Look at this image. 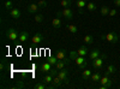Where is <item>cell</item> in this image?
<instances>
[{
	"label": "cell",
	"instance_id": "6da1fadb",
	"mask_svg": "<svg viewBox=\"0 0 120 89\" xmlns=\"http://www.w3.org/2000/svg\"><path fill=\"white\" fill-rule=\"evenodd\" d=\"M101 39H102V40H106V41L109 42V43H113V45L119 41V36H118V34L114 33V31H109V33H107L106 35H101Z\"/></svg>",
	"mask_w": 120,
	"mask_h": 89
},
{
	"label": "cell",
	"instance_id": "7a4b0ae2",
	"mask_svg": "<svg viewBox=\"0 0 120 89\" xmlns=\"http://www.w3.org/2000/svg\"><path fill=\"white\" fill-rule=\"evenodd\" d=\"M106 59H107V54L102 53V54L100 55L98 58H96V59H94V60H93V63H91L93 67H94V69H96V70H100V69L102 67L103 62L106 60Z\"/></svg>",
	"mask_w": 120,
	"mask_h": 89
},
{
	"label": "cell",
	"instance_id": "3957f363",
	"mask_svg": "<svg viewBox=\"0 0 120 89\" xmlns=\"http://www.w3.org/2000/svg\"><path fill=\"white\" fill-rule=\"evenodd\" d=\"M6 36H7V39L10 41H17L18 37H19V34L17 33V30L15 28H10V29H7Z\"/></svg>",
	"mask_w": 120,
	"mask_h": 89
},
{
	"label": "cell",
	"instance_id": "277c9868",
	"mask_svg": "<svg viewBox=\"0 0 120 89\" xmlns=\"http://www.w3.org/2000/svg\"><path fill=\"white\" fill-rule=\"evenodd\" d=\"M58 76L60 77V80L63 81V83H65V84H67L68 83V71L67 70H59L58 71Z\"/></svg>",
	"mask_w": 120,
	"mask_h": 89
},
{
	"label": "cell",
	"instance_id": "5b68a950",
	"mask_svg": "<svg viewBox=\"0 0 120 89\" xmlns=\"http://www.w3.org/2000/svg\"><path fill=\"white\" fill-rule=\"evenodd\" d=\"M43 40H45L43 34H42V33H36V34L33 36V39H31V42H33L34 45H38V43H41Z\"/></svg>",
	"mask_w": 120,
	"mask_h": 89
},
{
	"label": "cell",
	"instance_id": "8992f818",
	"mask_svg": "<svg viewBox=\"0 0 120 89\" xmlns=\"http://www.w3.org/2000/svg\"><path fill=\"white\" fill-rule=\"evenodd\" d=\"M53 69V65L51 64V63H43L42 65H41V67H40V70H41V72H43V74H49V71H51Z\"/></svg>",
	"mask_w": 120,
	"mask_h": 89
},
{
	"label": "cell",
	"instance_id": "52a82bcc",
	"mask_svg": "<svg viewBox=\"0 0 120 89\" xmlns=\"http://www.w3.org/2000/svg\"><path fill=\"white\" fill-rule=\"evenodd\" d=\"M61 12H63V17L66 18V19H72V18H73V11H72L70 7L64 8Z\"/></svg>",
	"mask_w": 120,
	"mask_h": 89
},
{
	"label": "cell",
	"instance_id": "ba28073f",
	"mask_svg": "<svg viewBox=\"0 0 120 89\" xmlns=\"http://www.w3.org/2000/svg\"><path fill=\"white\" fill-rule=\"evenodd\" d=\"M55 57L58 58V60H66V51L65 49H58L55 52Z\"/></svg>",
	"mask_w": 120,
	"mask_h": 89
},
{
	"label": "cell",
	"instance_id": "9c48e42d",
	"mask_svg": "<svg viewBox=\"0 0 120 89\" xmlns=\"http://www.w3.org/2000/svg\"><path fill=\"white\" fill-rule=\"evenodd\" d=\"M61 84H63V81L60 80V77L56 75V76H54V77H53V81H52V85H51V88H58V87H61Z\"/></svg>",
	"mask_w": 120,
	"mask_h": 89
},
{
	"label": "cell",
	"instance_id": "30bf717a",
	"mask_svg": "<svg viewBox=\"0 0 120 89\" xmlns=\"http://www.w3.org/2000/svg\"><path fill=\"white\" fill-rule=\"evenodd\" d=\"M101 54H102V53L100 52V49H98V48H96V49H93V51L89 53V58L91 59V60H94V59L98 58V57L101 55Z\"/></svg>",
	"mask_w": 120,
	"mask_h": 89
},
{
	"label": "cell",
	"instance_id": "8fae6325",
	"mask_svg": "<svg viewBox=\"0 0 120 89\" xmlns=\"http://www.w3.org/2000/svg\"><path fill=\"white\" fill-rule=\"evenodd\" d=\"M28 37H29V33L28 31H21V33H19L18 41L21 42V43H23V42H25L28 40Z\"/></svg>",
	"mask_w": 120,
	"mask_h": 89
},
{
	"label": "cell",
	"instance_id": "7c38bea8",
	"mask_svg": "<svg viewBox=\"0 0 120 89\" xmlns=\"http://www.w3.org/2000/svg\"><path fill=\"white\" fill-rule=\"evenodd\" d=\"M52 25H53V28H55V29H58V28H60L63 25V21H61V18H59V17H55L53 21H52Z\"/></svg>",
	"mask_w": 120,
	"mask_h": 89
},
{
	"label": "cell",
	"instance_id": "4fadbf2b",
	"mask_svg": "<svg viewBox=\"0 0 120 89\" xmlns=\"http://www.w3.org/2000/svg\"><path fill=\"white\" fill-rule=\"evenodd\" d=\"M38 8H40L38 4H30L28 7V12L29 13H36L38 11Z\"/></svg>",
	"mask_w": 120,
	"mask_h": 89
},
{
	"label": "cell",
	"instance_id": "5bb4252c",
	"mask_svg": "<svg viewBox=\"0 0 120 89\" xmlns=\"http://www.w3.org/2000/svg\"><path fill=\"white\" fill-rule=\"evenodd\" d=\"M10 16L15 19H18V18H21V11H19L18 8H12L11 11H10Z\"/></svg>",
	"mask_w": 120,
	"mask_h": 89
},
{
	"label": "cell",
	"instance_id": "9a60e30c",
	"mask_svg": "<svg viewBox=\"0 0 120 89\" xmlns=\"http://www.w3.org/2000/svg\"><path fill=\"white\" fill-rule=\"evenodd\" d=\"M68 64V59H66V60H58L56 65H55V69L56 70H61V69L65 67V65Z\"/></svg>",
	"mask_w": 120,
	"mask_h": 89
},
{
	"label": "cell",
	"instance_id": "2e32d148",
	"mask_svg": "<svg viewBox=\"0 0 120 89\" xmlns=\"http://www.w3.org/2000/svg\"><path fill=\"white\" fill-rule=\"evenodd\" d=\"M91 70H89V69H84V71L82 72V78L84 81H86V80H89L90 77H91Z\"/></svg>",
	"mask_w": 120,
	"mask_h": 89
},
{
	"label": "cell",
	"instance_id": "e0dca14e",
	"mask_svg": "<svg viewBox=\"0 0 120 89\" xmlns=\"http://www.w3.org/2000/svg\"><path fill=\"white\" fill-rule=\"evenodd\" d=\"M77 53H78V55H82V57H85L86 54H88V48L85 47V46H81L78 48V51H77Z\"/></svg>",
	"mask_w": 120,
	"mask_h": 89
},
{
	"label": "cell",
	"instance_id": "ac0fdd59",
	"mask_svg": "<svg viewBox=\"0 0 120 89\" xmlns=\"http://www.w3.org/2000/svg\"><path fill=\"white\" fill-rule=\"evenodd\" d=\"M66 29L68 30V33H71V34H76L78 31V28L75 24H67L66 25Z\"/></svg>",
	"mask_w": 120,
	"mask_h": 89
},
{
	"label": "cell",
	"instance_id": "d6986e66",
	"mask_svg": "<svg viewBox=\"0 0 120 89\" xmlns=\"http://www.w3.org/2000/svg\"><path fill=\"white\" fill-rule=\"evenodd\" d=\"M101 74L100 72H95V74H93L91 75V81L95 83V82H100V80H101Z\"/></svg>",
	"mask_w": 120,
	"mask_h": 89
},
{
	"label": "cell",
	"instance_id": "ffe728a7",
	"mask_svg": "<svg viewBox=\"0 0 120 89\" xmlns=\"http://www.w3.org/2000/svg\"><path fill=\"white\" fill-rule=\"evenodd\" d=\"M53 77H54V76H52L51 74H48V75H46V76L42 78V82H43V83H46V84H47V83H52Z\"/></svg>",
	"mask_w": 120,
	"mask_h": 89
},
{
	"label": "cell",
	"instance_id": "44dd1931",
	"mask_svg": "<svg viewBox=\"0 0 120 89\" xmlns=\"http://www.w3.org/2000/svg\"><path fill=\"white\" fill-rule=\"evenodd\" d=\"M86 8H88L89 12H94L95 10L97 8V6H96L95 3H88V4H86Z\"/></svg>",
	"mask_w": 120,
	"mask_h": 89
},
{
	"label": "cell",
	"instance_id": "7402d4cb",
	"mask_svg": "<svg viewBox=\"0 0 120 89\" xmlns=\"http://www.w3.org/2000/svg\"><path fill=\"white\" fill-rule=\"evenodd\" d=\"M75 63H76L77 65H81V64H84V63H86V60L84 59V57H82V55H78V57L75 59Z\"/></svg>",
	"mask_w": 120,
	"mask_h": 89
},
{
	"label": "cell",
	"instance_id": "603a6c76",
	"mask_svg": "<svg viewBox=\"0 0 120 89\" xmlns=\"http://www.w3.org/2000/svg\"><path fill=\"white\" fill-rule=\"evenodd\" d=\"M86 0H77V3H76V5H77V7L78 8H84L85 6H86Z\"/></svg>",
	"mask_w": 120,
	"mask_h": 89
},
{
	"label": "cell",
	"instance_id": "cb8c5ba5",
	"mask_svg": "<svg viewBox=\"0 0 120 89\" xmlns=\"http://www.w3.org/2000/svg\"><path fill=\"white\" fill-rule=\"evenodd\" d=\"M112 80L109 78V76H106V75H103L102 77H101V80H100V83L101 84H107V83H109Z\"/></svg>",
	"mask_w": 120,
	"mask_h": 89
},
{
	"label": "cell",
	"instance_id": "d4e9b609",
	"mask_svg": "<svg viewBox=\"0 0 120 89\" xmlns=\"http://www.w3.org/2000/svg\"><path fill=\"white\" fill-rule=\"evenodd\" d=\"M107 71L109 72V75H113V74H115V71H116V67H115L113 64H109V65L107 66Z\"/></svg>",
	"mask_w": 120,
	"mask_h": 89
},
{
	"label": "cell",
	"instance_id": "484cf974",
	"mask_svg": "<svg viewBox=\"0 0 120 89\" xmlns=\"http://www.w3.org/2000/svg\"><path fill=\"white\" fill-rule=\"evenodd\" d=\"M84 42H85L86 45L93 43V42H94V37H93L91 35H85V36H84Z\"/></svg>",
	"mask_w": 120,
	"mask_h": 89
},
{
	"label": "cell",
	"instance_id": "4316f807",
	"mask_svg": "<svg viewBox=\"0 0 120 89\" xmlns=\"http://www.w3.org/2000/svg\"><path fill=\"white\" fill-rule=\"evenodd\" d=\"M60 5H61L64 8H66V7H70V6L72 5V1H71V0H61Z\"/></svg>",
	"mask_w": 120,
	"mask_h": 89
},
{
	"label": "cell",
	"instance_id": "83f0119b",
	"mask_svg": "<svg viewBox=\"0 0 120 89\" xmlns=\"http://www.w3.org/2000/svg\"><path fill=\"white\" fill-rule=\"evenodd\" d=\"M109 10H111V8H109L108 6H106V5H103L102 6V8H101V15L105 17V16H108V13H109Z\"/></svg>",
	"mask_w": 120,
	"mask_h": 89
},
{
	"label": "cell",
	"instance_id": "f1b7e54d",
	"mask_svg": "<svg viewBox=\"0 0 120 89\" xmlns=\"http://www.w3.org/2000/svg\"><path fill=\"white\" fill-rule=\"evenodd\" d=\"M47 62H48V63H51L53 66H55L56 63H58V58H56V57H49V58L47 59Z\"/></svg>",
	"mask_w": 120,
	"mask_h": 89
},
{
	"label": "cell",
	"instance_id": "f546056e",
	"mask_svg": "<svg viewBox=\"0 0 120 89\" xmlns=\"http://www.w3.org/2000/svg\"><path fill=\"white\" fill-rule=\"evenodd\" d=\"M34 88H35V89H46V83H43V82L41 81L40 83H36V84L34 85Z\"/></svg>",
	"mask_w": 120,
	"mask_h": 89
},
{
	"label": "cell",
	"instance_id": "4dcf8cb0",
	"mask_svg": "<svg viewBox=\"0 0 120 89\" xmlns=\"http://www.w3.org/2000/svg\"><path fill=\"white\" fill-rule=\"evenodd\" d=\"M35 22H36V23H42V22H43V16H42L41 13H37V15L35 16Z\"/></svg>",
	"mask_w": 120,
	"mask_h": 89
},
{
	"label": "cell",
	"instance_id": "1f68e13d",
	"mask_svg": "<svg viewBox=\"0 0 120 89\" xmlns=\"http://www.w3.org/2000/svg\"><path fill=\"white\" fill-rule=\"evenodd\" d=\"M112 85H113V81H111V82L107 83V84H101V85H100V89H109Z\"/></svg>",
	"mask_w": 120,
	"mask_h": 89
},
{
	"label": "cell",
	"instance_id": "d6a6232c",
	"mask_svg": "<svg viewBox=\"0 0 120 89\" xmlns=\"http://www.w3.org/2000/svg\"><path fill=\"white\" fill-rule=\"evenodd\" d=\"M4 6H5V8H6V10H12L13 3L11 1V0H8V1H6V3H5V5H4Z\"/></svg>",
	"mask_w": 120,
	"mask_h": 89
},
{
	"label": "cell",
	"instance_id": "836d02e7",
	"mask_svg": "<svg viewBox=\"0 0 120 89\" xmlns=\"http://www.w3.org/2000/svg\"><path fill=\"white\" fill-rule=\"evenodd\" d=\"M37 4H38L40 8H45V7H47V1H46V0H40Z\"/></svg>",
	"mask_w": 120,
	"mask_h": 89
},
{
	"label": "cell",
	"instance_id": "e575fe53",
	"mask_svg": "<svg viewBox=\"0 0 120 89\" xmlns=\"http://www.w3.org/2000/svg\"><path fill=\"white\" fill-rule=\"evenodd\" d=\"M78 57V53H77V51H71L70 52V58L72 59V60H75V59Z\"/></svg>",
	"mask_w": 120,
	"mask_h": 89
},
{
	"label": "cell",
	"instance_id": "d590c367",
	"mask_svg": "<svg viewBox=\"0 0 120 89\" xmlns=\"http://www.w3.org/2000/svg\"><path fill=\"white\" fill-rule=\"evenodd\" d=\"M116 10L115 8H112V10H109V13H108V16H111V17H114V16H116Z\"/></svg>",
	"mask_w": 120,
	"mask_h": 89
},
{
	"label": "cell",
	"instance_id": "8d00e7d4",
	"mask_svg": "<svg viewBox=\"0 0 120 89\" xmlns=\"http://www.w3.org/2000/svg\"><path fill=\"white\" fill-rule=\"evenodd\" d=\"M86 65H88V63H84V64H81V65H78V67L81 69V70H84V69L86 67Z\"/></svg>",
	"mask_w": 120,
	"mask_h": 89
},
{
	"label": "cell",
	"instance_id": "74e56055",
	"mask_svg": "<svg viewBox=\"0 0 120 89\" xmlns=\"http://www.w3.org/2000/svg\"><path fill=\"white\" fill-rule=\"evenodd\" d=\"M49 74H51L52 76H56L58 75V71H55V69H52V70L49 71Z\"/></svg>",
	"mask_w": 120,
	"mask_h": 89
},
{
	"label": "cell",
	"instance_id": "f35d334b",
	"mask_svg": "<svg viewBox=\"0 0 120 89\" xmlns=\"http://www.w3.org/2000/svg\"><path fill=\"white\" fill-rule=\"evenodd\" d=\"M113 4H114L116 7H120V0H113Z\"/></svg>",
	"mask_w": 120,
	"mask_h": 89
},
{
	"label": "cell",
	"instance_id": "ab89813d",
	"mask_svg": "<svg viewBox=\"0 0 120 89\" xmlns=\"http://www.w3.org/2000/svg\"><path fill=\"white\" fill-rule=\"evenodd\" d=\"M56 17L61 18V17H63V12H61V11H58V12H56Z\"/></svg>",
	"mask_w": 120,
	"mask_h": 89
},
{
	"label": "cell",
	"instance_id": "60d3db41",
	"mask_svg": "<svg viewBox=\"0 0 120 89\" xmlns=\"http://www.w3.org/2000/svg\"><path fill=\"white\" fill-rule=\"evenodd\" d=\"M78 13L79 15H83L84 13V8H78Z\"/></svg>",
	"mask_w": 120,
	"mask_h": 89
},
{
	"label": "cell",
	"instance_id": "b9f144b4",
	"mask_svg": "<svg viewBox=\"0 0 120 89\" xmlns=\"http://www.w3.org/2000/svg\"><path fill=\"white\" fill-rule=\"evenodd\" d=\"M0 69H1V70H4V69H5V64H4V63H1V65H0Z\"/></svg>",
	"mask_w": 120,
	"mask_h": 89
},
{
	"label": "cell",
	"instance_id": "7bdbcfd3",
	"mask_svg": "<svg viewBox=\"0 0 120 89\" xmlns=\"http://www.w3.org/2000/svg\"><path fill=\"white\" fill-rule=\"evenodd\" d=\"M34 1H36V0H34Z\"/></svg>",
	"mask_w": 120,
	"mask_h": 89
}]
</instances>
